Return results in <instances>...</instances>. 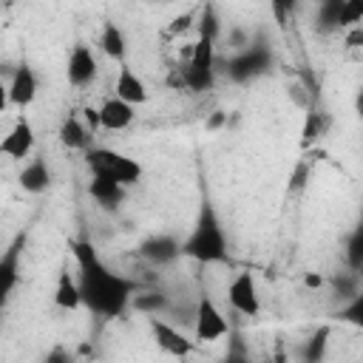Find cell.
Listing matches in <instances>:
<instances>
[{"instance_id":"6da1fadb","label":"cell","mask_w":363,"mask_h":363,"mask_svg":"<svg viewBox=\"0 0 363 363\" xmlns=\"http://www.w3.org/2000/svg\"><path fill=\"white\" fill-rule=\"evenodd\" d=\"M71 252L79 269L77 281H79L82 303L99 318H119L130 306V295L136 292V284L111 272V267L96 255V250L88 241H71Z\"/></svg>"},{"instance_id":"7a4b0ae2","label":"cell","mask_w":363,"mask_h":363,"mask_svg":"<svg viewBox=\"0 0 363 363\" xmlns=\"http://www.w3.org/2000/svg\"><path fill=\"white\" fill-rule=\"evenodd\" d=\"M182 255L201 261V264L227 261V235H224V227L210 201H204L199 207V218H196L190 235L182 241Z\"/></svg>"},{"instance_id":"3957f363","label":"cell","mask_w":363,"mask_h":363,"mask_svg":"<svg viewBox=\"0 0 363 363\" xmlns=\"http://www.w3.org/2000/svg\"><path fill=\"white\" fill-rule=\"evenodd\" d=\"M184 88L193 94H204L216 85V40L199 37L187 54V65H182Z\"/></svg>"},{"instance_id":"277c9868","label":"cell","mask_w":363,"mask_h":363,"mask_svg":"<svg viewBox=\"0 0 363 363\" xmlns=\"http://www.w3.org/2000/svg\"><path fill=\"white\" fill-rule=\"evenodd\" d=\"M85 162L91 167V176L99 173V176H111L116 179L119 184L130 187L142 179V164L119 150H111V147H88L85 150Z\"/></svg>"},{"instance_id":"5b68a950","label":"cell","mask_w":363,"mask_h":363,"mask_svg":"<svg viewBox=\"0 0 363 363\" xmlns=\"http://www.w3.org/2000/svg\"><path fill=\"white\" fill-rule=\"evenodd\" d=\"M269 65H272V48L264 40H255V43H247L241 51H235L227 60V77L233 82L244 85V82L258 79Z\"/></svg>"},{"instance_id":"8992f818","label":"cell","mask_w":363,"mask_h":363,"mask_svg":"<svg viewBox=\"0 0 363 363\" xmlns=\"http://www.w3.org/2000/svg\"><path fill=\"white\" fill-rule=\"evenodd\" d=\"M230 332L227 326V318L221 315V309L213 303V298L201 295L199 303H196V312H193V335L196 340L201 343H210V340H218Z\"/></svg>"},{"instance_id":"52a82bcc","label":"cell","mask_w":363,"mask_h":363,"mask_svg":"<svg viewBox=\"0 0 363 363\" xmlns=\"http://www.w3.org/2000/svg\"><path fill=\"white\" fill-rule=\"evenodd\" d=\"M227 301L235 312L252 318L258 315L261 309V298H258V286H255V278L250 272H238L230 284H227Z\"/></svg>"},{"instance_id":"ba28073f","label":"cell","mask_w":363,"mask_h":363,"mask_svg":"<svg viewBox=\"0 0 363 363\" xmlns=\"http://www.w3.org/2000/svg\"><path fill=\"white\" fill-rule=\"evenodd\" d=\"M65 77L74 88H85L96 79V57L88 45L77 43L68 54V65H65Z\"/></svg>"},{"instance_id":"9c48e42d","label":"cell","mask_w":363,"mask_h":363,"mask_svg":"<svg viewBox=\"0 0 363 363\" xmlns=\"http://www.w3.org/2000/svg\"><path fill=\"white\" fill-rule=\"evenodd\" d=\"M31 147H34V128L26 116H20L11 125V130L0 139V153L9 159H26L31 153Z\"/></svg>"},{"instance_id":"30bf717a","label":"cell","mask_w":363,"mask_h":363,"mask_svg":"<svg viewBox=\"0 0 363 363\" xmlns=\"http://www.w3.org/2000/svg\"><path fill=\"white\" fill-rule=\"evenodd\" d=\"M139 255H142L145 261L162 267V264H170V261H176V258L182 255V241L173 238V235L159 233V235H150V238H145V241L139 244Z\"/></svg>"},{"instance_id":"8fae6325","label":"cell","mask_w":363,"mask_h":363,"mask_svg":"<svg viewBox=\"0 0 363 363\" xmlns=\"http://www.w3.org/2000/svg\"><path fill=\"white\" fill-rule=\"evenodd\" d=\"M150 332H153L159 349H164V352L173 354V357H187V354L193 352V343H190L179 329H173L170 323L159 320V315H150Z\"/></svg>"},{"instance_id":"7c38bea8","label":"cell","mask_w":363,"mask_h":363,"mask_svg":"<svg viewBox=\"0 0 363 363\" xmlns=\"http://www.w3.org/2000/svg\"><path fill=\"white\" fill-rule=\"evenodd\" d=\"M34 96H37V77L28 62H20L9 82V102L17 108H26L34 102Z\"/></svg>"},{"instance_id":"4fadbf2b","label":"cell","mask_w":363,"mask_h":363,"mask_svg":"<svg viewBox=\"0 0 363 363\" xmlns=\"http://www.w3.org/2000/svg\"><path fill=\"white\" fill-rule=\"evenodd\" d=\"M20 250H23V235H17L14 244L0 255V306L9 301L11 289L17 286V278H20Z\"/></svg>"},{"instance_id":"5bb4252c","label":"cell","mask_w":363,"mask_h":363,"mask_svg":"<svg viewBox=\"0 0 363 363\" xmlns=\"http://www.w3.org/2000/svg\"><path fill=\"white\" fill-rule=\"evenodd\" d=\"M133 105L119 99V96H111L99 105V128L105 130H125L130 122H133Z\"/></svg>"},{"instance_id":"9a60e30c","label":"cell","mask_w":363,"mask_h":363,"mask_svg":"<svg viewBox=\"0 0 363 363\" xmlns=\"http://www.w3.org/2000/svg\"><path fill=\"white\" fill-rule=\"evenodd\" d=\"M113 96L130 102L133 108L147 102V85L142 82V77H136V71H130L125 62H119V74H116V85H113Z\"/></svg>"},{"instance_id":"2e32d148","label":"cell","mask_w":363,"mask_h":363,"mask_svg":"<svg viewBox=\"0 0 363 363\" xmlns=\"http://www.w3.org/2000/svg\"><path fill=\"white\" fill-rule=\"evenodd\" d=\"M88 193H91V199L99 201L102 207L113 210V207H119L122 199H125V184H119V182L111 179V176H99V173H94L91 182H88Z\"/></svg>"},{"instance_id":"e0dca14e","label":"cell","mask_w":363,"mask_h":363,"mask_svg":"<svg viewBox=\"0 0 363 363\" xmlns=\"http://www.w3.org/2000/svg\"><path fill=\"white\" fill-rule=\"evenodd\" d=\"M51 184V170L45 164V159H31L23 170H20V187L26 193H43Z\"/></svg>"},{"instance_id":"ac0fdd59","label":"cell","mask_w":363,"mask_h":363,"mask_svg":"<svg viewBox=\"0 0 363 363\" xmlns=\"http://www.w3.org/2000/svg\"><path fill=\"white\" fill-rule=\"evenodd\" d=\"M54 303L60 309H79L82 306V292H79V281L68 272V267L60 272L57 278V289H54Z\"/></svg>"},{"instance_id":"d6986e66","label":"cell","mask_w":363,"mask_h":363,"mask_svg":"<svg viewBox=\"0 0 363 363\" xmlns=\"http://www.w3.org/2000/svg\"><path fill=\"white\" fill-rule=\"evenodd\" d=\"M99 48L113 62H125V34H122V28L113 26V23H105L102 34H99Z\"/></svg>"},{"instance_id":"ffe728a7","label":"cell","mask_w":363,"mask_h":363,"mask_svg":"<svg viewBox=\"0 0 363 363\" xmlns=\"http://www.w3.org/2000/svg\"><path fill=\"white\" fill-rule=\"evenodd\" d=\"M60 142L71 150H88V142H91V133L88 128L77 119V116H68L62 125H60Z\"/></svg>"},{"instance_id":"44dd1931","label":"cell","mask_w":363,"mask_h":363,"mask_svg":"<svg viewBox=\"0 0 363 363\" xmlns=\"http://www.w3.org/2000/svg\"><path fill=\"white\" fill-rule=\"evenodd\" d=\"M340 9H343V0H320L318 3V28L320 31H337L340 28Z\"/></svg>"},{"instance_id":"7402d4cb","label":"cell","mask_w":363,"mask_h":363,"mask_svg":"<svg viewBox=\"0 0 363 363\" xmlns=\"http://www.w3.org/2000/svg\"><path fill=\"white\" fill-rule=\"evenodd\" d=\"M199 28V37H207V40H218L221 34V20L216 14V6L213 3H204L201 11H199V23H193Z\"/></svg>"},{"instance_id":"603a6c76","label":"cell","mask_w":363,"mask_h":363,"mask_svg":"<svg viewBox=\"0 0 363 363\" xmlns=\"http://www.w3.org/2000/svg\"><path fill=\"white\" fill-rule=\"evenodd\" d=\"M130 306L136 312H145V315H159L167 309V298L162 292H142V295H130Z\"/></svg>"},{"instance_id":"cb8c5ba5","label":"cell","mask_w":363,"mask_h":363,"mask_svg":"<svg viewBox=\"0 0 363 363\" xmlns=\"http://www.w3.org/2000/svg\"><path fill=\"white\" fill-rule=\"evenodd\" d=\"M323 128H326V119H323V113H315V111H309V113H306V122H303V133H301V145H303V147H309V145H315V142L320 139V133H323Z\"/></svg>"},{"instance_id":"d4e9b609","label":"cell","mask_w":363,"mask_h":363,"mask_svg":"<svg viewBox=\"0 0 363 363\" xmlns=\"http://www.w3.org/2000/svg\"><path fill=\"white\" fill-rule=\"evenodd\" d=\"M360 292V278H357V272L352 269V272H340L337 278H335V295L340 298V301H349V298H354Z\"/></svg>"},{"instance_id":"484cf974","label":"cell","mask_w":363,"mask_h":363,"mask_svg":"<svg viewBox=\"0 0 363 363\" xmlns=\"http://www.w3.org/2000/svg\"><path fill=\"white\" fill-rule=\"evenodd\" d=\"M346 261H349V267H352L354 272L363 267V230H360V227L352 230V235H349V241H346Z\"/></svg>"},{"instance_id":"4316f807","label":"cell","mask_w":363,"mask_h":363,"mask_svg":"<svg viewBox=\"0 0 363 363\" xmlns=\"http://www.w3.org/2000/svg\"><path fill=\"white\" fill-rule=\"evenodd\" d=\"M360 20H363V0H343V9H340V28L357 26Z\"/></svg>"},{"instance_id":"83f0119b","label":"cell","mask_w":363,"mask_h":363,"mask_svg":"<svg viewBox=\"0 0 363 363\" xmlns=\"http://www.w3.org/2000/svg\"><path fill=\"white\" fill-rule=\"evenodd\" d=\"M269 6H272V14H275L278 28H286L289 17L298 11V0H269Z\"/></svg>"},{"instance_id":"f1b7e54d","label":"cell","mask_w":363,"mask_h":363,"mask_svg":"<svg viewBox=\"0 0 363 363\" xmlns=\"http://www.w3.org/2000/svg\"><path fill=\"white\" fill-rule=\"evenodd\" d=\"M340 320H349V323H354V326L363 323V295H360V292L346 301V306L340 309Z\"/></svg>"},{"instance_id":"f546056e","label":"cell","mask_w":363,"mask_h":363,"mask_svg":"<svg viewBox=\"0 0 363 363\" xmlns=\"http://www.w3.org/2000/svg\"><path fill=\"white\" fill-rule=\"evenodd\" d=\"M326 337H329V329H320L318 335H312V337H309V343H306V352H303V357H306L309 363H315V360H320V357H323V346H326Z\"/></svg>"},{"instance_id":"4dcf8cb0","label":"cell","mask_w":363,"mask_h":363,"mask_svg":"<svg viewBox=\"0 0 363 363\" xmlns=\"http://www.w3.org/2000/svg\"><path fill=\"white\" fill-rule=\"evenodd\" d=\"M306 179H309V164L306 162H298L292 176H289V190H303L306 187Z\"/></svg>"},{"instance_id":"1f68e13d","label":"cell","mask_w":363,"mask_h":363,"mask_svg":"<svg viewBox=\"0 0 363 363\" xmlns=\"http://www.w3.org/2000/svg\"><path fill=\"white\" fill-rule=\"evenodd\" d=\"M193 20H196L193 14H179V17L170 23V34H182V31H187V28L193 26Z\"/></svg>"},{"instance_id":"d6a6232c","label":"cell","mask_w":363,"mask_h":363,"mask_svg":"<svg viewBox=\"0 0 363 363\" xmlns=\"http://www.w3.org/2000/svg\"><path fill=\"white\" fill-rule=\"evenodd\" d=\"M224 125H227V111H213V113L207 116V122H204L207 130H218V128H224Z\"/></svg>"},{"instance_id":"836d02e7","label":"cell","mask_w":363,"mask_h":363,"mask_svg":"<svg viewBox=\"0 0 363 363\" xmlns=\"http://www.w3.org/2000/svg\"><path fill=\"white\" fill-rule=\"evenodd\" d=\"M227 43H230V48H235V51H241L247 43H250V37L241 31V28H233L230 31V37H227Z\"/></svg>"},{"instance_id":"e575fe53","label":"cell","mask_w":363,"mask_h":363,"mask_svg":"<svg viewBox=\"0 0 363 363\" xmlns=\"http://www.w3.org/2000/svg\"><path fill=\"white\" fill-rule=\"evenodd\" d=\"M82 116H85V128H91V130L99 128V108H91V105H88V108L82 111Z\"/></svg>"},{"instance_id":"d590c367","label":"cell","mask_w":363,"mask_h":363,"mask_svg":"<svg viewBox=\"0 0 363 363\" xmlns=\"http://www.w3.org/2000/svg\"><path fill=\"white\" fill-rule=\"evenodd\" d=\"M323 284H326V281H323V275H318V272H306V275H303V286H306V289H320Z\"/></svg>"},{"instance_id":"8d00e7d4","label":"cell","mask_w":363,"mask_h":363,"mask_svg":"<svg viewBox=\"0 0 363 363\" xmlns=\"http://www.w3.org/2000/svg\"><path fill=\"white\" fill-rule=\"evenodd\" d=\"M360 40H363V28H360V26H354V31L346 37V45H349V48H357V43H360Z\"/></svg>"},{"instance_id":"74e56055","label":"cell","mask_w":363,"mask_h":363,"mask_svg":"<svg viewBox=\"0 0 363 363\" xmlns=\"http://www.w3.org/2000/svg\"><path fill=\"white\" fill-rule=\"evenodd\" d=\"M6 105H9V85H6L3 77H0V113L6 111Z\"/></svg>"}]
</instances>
